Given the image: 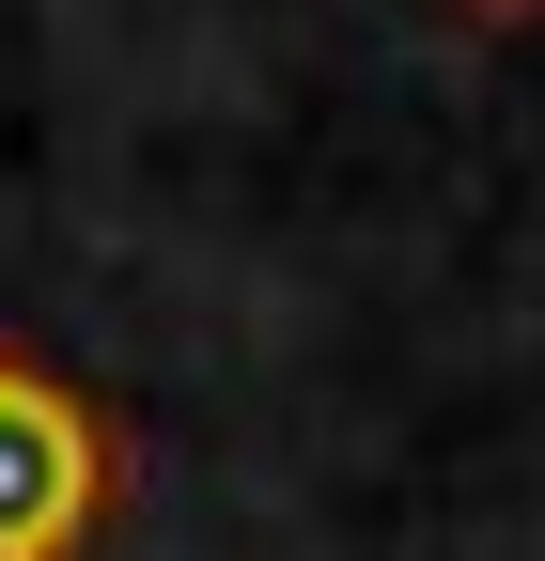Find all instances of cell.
<instances>
[{"mask_svg": "<svg viewBox=\"0 0 545 561\" xmlns=\"http://www.w3.org/2000/svg\"><path fill=\"white\" fill-rule=\"evenodd\" d=\"M94 483H109V437L47 375L0 359V561H62L79 515H94Z\"/></svg>", "mask_w": 545, "mask_h": 561, "instance_id": "6da1fadb", "label": "cell"}]
</instances>
